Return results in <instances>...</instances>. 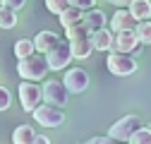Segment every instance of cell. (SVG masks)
I'll return each instance as SVG.
<instances>
[{
    "instance_id": "484cf974",
    "label": "cell",
    "mask_w": 151,
    "mask_h": 144,
    "mask_svg": "<svg viewBox=\"0 0 151 144\" xmlns=\"http://www.w3.org/2000/svg\"><path fill=\"white\" fill-rule=\"evenodd\" d=\"M24 3H27V0H3V5L12 7V10H22V7H24Z\"/></svg>"
},
{
    "instance_id": "2e32d148",
    "label": "cell",
    "mask_w": 151,
    "mask_h": 144,
    "mask_svg": "<svg viewBox=\"0 0 151 144\" xmlns=\"http://www.w3.org/2000/svg\"><path fill=\"white\" fill-rule=\"evenodd\" d=\"M127 10L132 12V17H134L137 22L149 19L151 17V0H132V3L127 5Z\"/></svg>"
},
{
    "instance_id": "d4e9b609",
    "label": "cell",
    "mask_w": 151,
    "mask_h": 144,
    "mask_svg": "<svg viewBox=\"0 0 151 144\" xmlns=\"http://www.w3.org/2000/svg\"><path fill=\"white\" fill-rule=\"evenodd\" d=\"M86 144H118V139H113L110 135H106V137H91Z\"/></svg>"
},
{
    "instance_id": "44dd1931",
    "label": "cell",
    "mask_w": 151,
    "mask_h": 144,
    "mask_svg": "<svg viewBox=\"0 0 151 144\" xmlns=\"http://www.w3.org/2000/svg\"><path fill=\"white\" fill-rule=\"evenodd\" d=\"M34 50H36V48H34V41H29V39H19V41L14 43V55H17V60L31 55Z\"/></svg>"
},
{
    "instance_id": "cb8c5ba5",
    "label": "cell",
    "mask_w": 151,
    "mask_h": 144,
    "mask_svg": "<svg viewBox=\"0 0 151 144\" xmlns=\"http://www.w3.org/2000/svg\"><path fill=\"white\" fill-rule=\"evenodd\" d=\"M70 5L74 7H79V10H91V7H96V0H67Z\"/></svg>"
},
{
    "instance_id": "e0dca14e",
    "label": "cell",
    "mask_w": 151,
    "mask_h": 144,
    "mask_svg": "<svg viewBox=\"0 0 151 144\" xmlns=\"http://www.w3.org/2000/svg\"><path fill=\"white\" fill-rule=\"evenodd\" d=\"M36 132L31 125H19L14 132H12V144H34Z\"/></svg>"
},
{
    "instance_id": "8fae6325",
    "label": "cell",
    "mask_w": 151,
    "mask_h": 144,
    "mask_svg": "<svg viewBox=\"0 0 151 144\" xmlns=\"http://www.w3.org/2000/svg\"><path fill=\"white\" fill-rule=\"evenodd\" d=\"M137 27V19L132 17V12L129 10H125V7H120L115 14L110 17V31L115 34V31H127V29H134Z\"/></svg>"
},
{
    "instance_id": "603a6c76",
    "label": "cell",
    "mask_w": 151,
    "mask_h": 144,
    "mask_svg": "<svg viewBox=\"0 0 151 144\" xmlns=\"http://www.w3.org/2000/svg\"><path fill=\"white\" fill-rule=\"evenodd\" d=\"M10 106H12V94L7 91L5 86H0V113H3V111H7Z\"/></svg>"
},
{
    "instance_id": "ac0fdd59",
    "label": "cell",
    "mask_w": 151,
    "mask_h": 144,
    "mask_svg": "<svg viewBox=\"0 0 151 144\" xmlns=\"http://www.w3.org/2000/svg\"><path fill=\"white\" fill-rule=\"evenodd\" d=\"M14 24H17V10L0 5V29H14Z\"/></svg>"
},
{
    "instance_id": "6da1fadb",
    "label": "cell",
    "mask_w": 151,
    "mask_h": 144,
    "mask_svg": "<svg viewBox=\"0 0 151 144\" xmlns=\"http://www.w3.org/2000/svg\"><path fill=\"white\" fill-rule=\"evenodd\" d=\"M65 36H67L70 48H72V58H77V60H86V58H91V53H93L91 31H89L82 22L74 24V27H67V29H65Z\"/></svg>"
},
{
    "instance_id": "9c48e42d",
    "label": "cell",
    "mask_w": 151,
    "mask_h": 144,
    "mask_svg": "<svg viewBox=\"0 0 151 144\" xmlns=\"http://www.w3.org/2000/svg\"><path fill=\"white\" fill-rule=\"evenodd\" d=\"M65 89L70 94H82L89 89V72L82 70V67H70L65 72V79H63Z\"/></svg>"
},
{
    "instance_id": "f1b7e54d",
    "label": "cell",
    "mask_w": 151,
    "mask_h": 144,
    "mask_svg": "<svg viewBox=\"0 0 151 144\" xmlns=\"http://www.w3.org/2000/svg\"><path fill=\"white\" fill-rule=\"evenodd\" d=\"M0 5H3V0H0Z\"/></svg>"
},
{
    "instance_id": "52a82bcc",
    "label": "cell",
    "mask_w": 151,
    "mask_h": 144,
    "mask_svg": "<svg viewBox=\"0 0 151 144\" xmlns=\"http://www.w3.org/2000/svg\"><path fill=\"white\" fill-rule=\"evenodd\" d=\"M46 60H48V67L50 70H65L72 60V48H70V41H58L48 53H46Z\"/></svg>"
},
{
    "instance_id": "4fadbf2b",
    "label": "cell",
    "mask_w": 151,
    "mask_h": 144,
    "mask_svg": "<svg viewBox=\"0 0 151 144\" xmlns=\"http://www.w3.org/2000/svg\"><path fill=\"white\" fill-rule=\"evenodd\" d=\"M58 41H60V39H58V34L46 29V31H39V34L34 36V48L39 50V53H48Z\"/></svg>"
},
{
    "instance_id": "5bb4252c",
    "label": "cell",
    "mask_w": 151,
    "mask_h": 144,
    "mask_svg": "<svg viewBox=\"0 0 151 144\" xmlns=\"http://www.w3.org/2000/svg\"><path fill=\"white\" fill-rule=\"evenodd\" d=\"M113 34L108 27H103V29H99V31H93L91 34V41H93V50H110L113 48Z\"/></svg>"
},
{
    "instance_id": "7c38bea8",
    "label": "cell",
    "mask_w": 151,
    "mask_h": 144,
    "mask_svg": "<svg viewBox=\"0 0 151 144\" xmlns=\"http://www.w3.org/2000/svg\"><path fill=\"white\" fill-rule=\"evenodd\" d=\"M82 24L93 34V31H99V29H103L106 24H108V17L101 12V10H96V7H91V10H86L84 12V17H82Z\"/></svg>"
},
{
    "instance_id": "7a4b0ae2",
    "label": "cell",
    "mask_w": 151,
    "mask_h": 144,
    "mask_svg": "<svg viewBox=\"0 0 151 144\" xmlns=\"http://www.w3.org/2000/svg\"><path fill=\"white\" fill-rule=\"evenodd\" d=\"M48 70L50 67H48V60H46V53L43 55L31 53V55L17 60V75L22 79H29V82H41L48 75Z\"/></svg>"
},
{
    "instance_id": "83f0119b",
    "label": "cell",
    "mask_w": 151,
    "mask_h": 144,
    "mask_svg": "<svg viewBox=\"0 0 151 144\" xmlns=\"http://www.w3.org/2000/svg\"><path fill=\"white\" fill-rule=\"evenodd\" d=\"M108 3L118 5V7H125V5H129V3H132V0H108Z\"/></svg>"
},
{
    "instance_id": "ffe728a7",
    "label": "cell",
    "mask_w": 151,
    "mask_h": 144,
    "mask_svg": "<svg viewBox=\"0 0 151 144\" xmlns=\"http://www.w3.org/2000/svg\"><path fill=\"white\" fill-rule=\"evenodd\" d=\"M127 144H151V127L142 125V127L134 130V135L127 139Z\"/></svg>"
},
{
    "instance_id": "d6986e66",
    "label": "cell",
    "mask_w": 151,
    "mask_h": 144,
    "mask_svg": "<svg viewBox=\"0 0 151 144\" xmlns=\"http://www.w3.org/2000/svg\"><path fill=\"white\" fill-rule=\"evenodd\" d=\"M134 31H137V36H139V43H144V46L151 43V19H142V22H137Z\"/></svg>"
},
{
    "instance_id": "8992f818",
    "label": "cell",
    "mask_w": 151,
    "mask_h": 144,
    "mask_svg": "<svg viewBox=\"0 0 151 144\" xmlns=\"http://www.w3.org/2000/svg\"><path fill=\"white\" fill-rule=\"evenodd\" d=\"M139 127H142L139 115H125V118H120L118 122L110 125L108 135H110L113 139H118V142H127L132 135H134V130H139Z\"/></svg>"
},
{
    "instance_id": "277c9868",
    "label": "cell",
    "mask_w": 151,
    "mask_h": 144,
    "mask_svg": "<svg viewBox=\"0 0 151 144\" xmlns=\"http://www.w3.org/2000/svg\"><path fill=\"white\" fill-rule=\"evenodd\" d=\"M41 101H43V91L39 89V84L24 79V82L19 84V106H22V111L34 113L36 108L41 106Z\"/></svg>"
},
{
    "instance_id": "9a60e30c",
    "label": "cell",
    "mask_w": 151,
    "mask_h": 144,
    "mask_svg": "<svg viewBox=\"0 0 151 144\" xmlns=\"http://www.w3.org/2000/svg\"><path fill=\"white\" fill-rule=\"evenodd\" d=\"M82 17H84V10H79V7H74V5H67L60 14H58V19H60V24L67 29V27H74V24H79L82 22Z\"/></svg>"
},
{
    "instance_id": "7402d4cb",
    "label": "cell",
    "mask_w": 151,
    "mask_h": 144,
    "mask_svg": "<svg viewBox=\"0 0 151 144\" xmlns=\"http://www.w3.org/2000/svg\"><path fill=\"white\" fill-rule=\"evenodd\" d=\"M67 5H70L67 0H46V7H48V12H53V14H60Z\"/></svg>"
},
{
    "instance_id": "ba28073f",
    "label": "cell",
    "mask_w": 151,
    "mask_h": 144,
    "mask_svg": "<svg viewBox=\"0 0 151 144\" xmlns=\"http://www.w3.org/2000/svg\"><path fill=\"white\" fill-rule=\"evenodd\" d=\"M41 91H43V101H46V103L58 106V108H63V106L67 103V99H70V91L65 89V84L58 82V79H48V82L43 84Z\"/></svg>"
},
{
    "instance_id": "3957f363",
    "label": "cell",
    "mask_w": 151,
    "mask_h": 144,
    "mask_svg": "<svg viewBox=\"0 0 151 144\" xmlns=\"http://www.w3.org/2000/svg\"><path fill=\"white\" fill-rule=\"evenodd\" d=\"M106 67L110 75L115 77H129L137 72V58L132 53H120V50H110V55L106 60Z\"/></svg>"
},
{
    "instance_id": "4316f807",
    "label": "cell",
    "mask_w": 151,
    "mask_h": 144,
    "mask_svg": "<svg viewBox=\"0 0 151 144\" xmlns=\"http://www.w3.org/2000/svg\"><path fill=\"white\" fill-rule=\"evenodd\" d=\"M34 144H50V139H48V137H43V135H36Z\"/></svg>"
},
{
    "instance_id": "5b68a950",
    "label": "cell",
    "mask_w": 151,
    "mask_h": 144,
    "mask_svg": "<svg viewBox=\"0 0 151 144\" xmlns=\"http://www.w3.org/2000/svg\"><path fill=\"white\" fill-rule=\"evenodd\" d=\"M31 115H34V120L39 122L41 127H60V125L65 122V113L58 106H50V103H41Z\"/></svg>"
},
{
    "instance_id": "30bf717a",
    "label": "cell",
    "mask_w": 151,
    "mask_h": 144,
    "mask_svg": "<svg viewBox=\"0 0 151 144\" xmlns=\"http://www.w3.org/2000/svg\"><path fill=\"white\" fill-rule=\"evenodd\" d=\"M139 36L134 29H127V31H115L113 36V48L110 50H120V53H139Z\"/></svg>"
}]
</instances>
